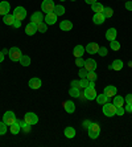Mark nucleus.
Instances as JSON below:
<instances>
[{"label": "nucleus", "mask_w": 132, "mask_h": 147, "mask_svg": "<svg viewBox=\"0 0 132 147\" xmlns=\"http://www.w3.org/2000/svg\"><path fill=\"white\" fill-rule=\"evenodd\" d=\"M83 96L86 97V99H88V101H92V99L96 98V90H95V88H90V86H87V88H85V94Z\"/></svg>", "instance_id": "obj_8"}, {"label": "nucleus", "mask_w": 132, "mask_h": 147, "mask_svg": "<svg viewBox=\"0 0 132 147\" xmlns=\"http://www.w3.org/2000/svg\"><path fill=\"white\" fill-rule=\"evenodd\" d=\"M125 8L128 11H132V1H127V3H125Z\"/></svg>", "instance_id": "obj_46"}, {"label": "nucleus", "mask_w": 132, "mask_h": 147, "mask_svg": "<svg viewBox=\"0 0 132 147\" xmlns=\"http://www.w3.org/2000/svg\"><path fill=\"white\" fill-rule=\"evenodd\" d=\"M86 52L90 53V55H98V51H99V45L96 42H88L87 47H86Z\"/></svg>", "instance_id": "obj_10"}, {"label": "nucleus", "mask_w": 132, "mask_h": 147, "mask_svg": "<svg viewBox=\"0 0 132 147\" xmlns=\"http://www.w3.org/2000/svg\"><path fill=\"white\" fill-rule=\"evenodd\" d=\"M24 122L28 123V125H31V126H33V125H36V123L38 122V117L34 113H27L24 115Z\"/></svg>", "instance_id": "obj_7"}, {"label": "nucleus", "mask_w": 132, "mask_h": 147, "mask_svg": "<svg viewBox=\"0 0 132 147\" xmlns=\"http://www.w3.org/2000/svg\"><path fill=\"white\" fill-rule=\"evenodd\" d=\"M20 64L23 66H29L31 65V57H29V56H21Z\"/></svg>", "instance_id": "obj_31"}, {"label": "nucleus", "mask_w": 132, "mask_h": 147, "mask_svg": "<svg viewBox=\"0 0 132 147\" xmlns=\"http://www.w3.org/2000/svg\"><path fill=\"white\" fill-rule=\"evenodd\" d=\"M87 70H86L85 68H81L79 69V73H78V74H79V77H81V78H86V77H87Z\"/></svg>", "instance_id": "obj_41"}, {"label": "nucleus", "mask_w": 132, "mask_h": 147, "mask_svg": "<svg viewBox=\"0 0 132 147\" xmlns=\"http://www.w3.org/2000/svg\"><path fill=\"white\" fill-rule=\"evenodd\" d=\"M91 123L92 122H90V121H83V127H85V129H88V126H90Z\"/></svg>", "instance_id": "obj_47"}, {"label": "nucleus", "mask_w": 132, "mask_h": 147, "mask_svg": "<svg viewBox=\"0 0 132 147\" xmlns=\"http://www.w3.org/2000/svg\"><path fill=\"white\" fill-rule=\"evenodd\" d=\"M86 1V4H90V5H91V4H94L95 1H98V0H85Z\"/></svg>", "instance_id": "obj_49"}, {"label": "nucleus", "mask_w": 132, "mask_h": 147, "mask_svg": "<svg viewBox=\"0 0 132 147\" xmlns=\"http://www.w3.org/2000/svg\"><path fill=\"white\" fill-rule=\"evenodd\" d=\"M13 27H15V28H20V27H21V21H19V20H15V23H13Z\"/></svg>", "instance_id": "obj_48"}, {"label": "nucleus", "mask_w": 132, "mask_h": 147, "mask_svg": "<svg viewBox=\"0 0 132 147\" xmlns=\"http://www.w3.org/2000/svg\"><path fill=\"white\" fill-rule=\"evenodd\" d=\"M48 31V24L45 21H41L37 24V32H41V33H45Z\"/></svg>", "instance_id": "obj_30"}, {"label": "nucleus", "mask_w": 132, "mask_h": 147, "mask_svg": "<svg viewBox=\"0 0 132 147\" xmlns=\"http://www.w3.org/2000/svg\"><path fill=\"white\" fill-rule=\"evenodd\" d=\"M4 61V55H3V52H0V62H3Z\"/></svg>", "instance_id": "obj_51"}, {"label": "nucleus", "mask_w": 132, "mask_h": 147, "mask_svg": "<svg viewBox=\"0 0 132 147\" xmlns=\"http://www.w3.org/2000/svg\"><path fill=\"white\" fill-rule=\"evenodd\" d=\"M85 61L86 60H83L82 57H77L75 58V65L79 66V68H83V66H85Z\"/></svg>", "instance_id": "obj_36"}, {"label": "nucleus", "mask_w": 132, "mask_h": 147, "mask_svg": "<svg viewBox=\"0 0 132 147\" xmlns=\"http://www.w3.org/2000/svg\"><path fill=\"white\" fill-rule=\"evenodd\" d=\"M124 113H125V110H124V107H123V106L116 107V115L122 117V115H124Z\"/></svg>", "instance_id": "obj_42"}, {"label": "nucleus", "mask_w": 132, "mask_h": 147, "mask_svg": "<svg viewBox=\"0 0 132 147\" xmlns=\"http://www.w3.org/2000/svg\"><path fill=\"white\" fill-rule=\"evenodd\" d=\"M88 86V80L87 78H81V81H79V88H87Z\"/></svg>", "instance_id": "obj_40"}, {"label": "nucleus", "mask_w": 132, "mask_h": 147, "mask_svg": "<svg viewBox=\"0 0 132 147\" xmlns=\"http://www.w3.org/2000/svg\"><path fill=\"white\" fill-rule=\"evenodd\" d=\"M28 85H29V88H31V89L36 90V89H40L41 85H42V82H41L40 78H36V77H34V78H31V80H29Z\"/></svg>", "instance_id": "obj_13"}, {"label": "nucleus", "mask_w": 132, "mask_h": 147, "mask_svg": "<svg viewBox=\"0 0 132 147\" xmlns=\"http://www.w3.org/2000/svg\"><path fill=\"white\" fill-rule=\"evenodd\" d=\"M123 61L122 60H114L112 61V64L109 66V69H112V70H116V72H119V70H122L123 69Z\"/></svg>", "instance_id": "obj_18"}, {"label": "nucleus", "mask_w": 132, "mask_h": 147, "mask_svg": "<svg viewBox=\"0 0 132 147\" xmlns=\"http://www.w3.org/2000/svg\"><path fill=\"white\" fill-rule=\"evenodd\" d=\"M114 105H115L116 107H119V106H124V98L123 97H120V96H114Z\"/></svg>", "instance_id": "obj_28"}, {"label": "nucleus", "mask_w": 132, "mask_h": 147, "mask_svg": "<svg viewBox=\"0 0 132 147\" xmlns=\"http://www.w3.org/2000/svg\"><path fill=\"white\" fill-rule=\"evenodd\" d=\"M116 36H118V32H116L115 28H110V29H107V32H106V38L109 41L116 40Z\"/></svg>", "instance_id": "obj_20"}, {"label": "nucleus", "mask_w": 132, "mask_h": 147, "mask_svg": "<svg viewBox=\"0 0 132 147\" xmlns=\"http://www.w3.org/2000/svg\"><path fill=\"white\" fill-rule=\"evenodd\" d=\"M96 66H98V64H96V61H95L94 58H87L85 61V66H83V68H85L87 72H91V70L96 69Z\"/></svg>", "instance_id": "obj_9"}, {"label": "nucleus", "mask_w": 132, "mask_h": 147, "mask_svg": "<svg viewBox=\"0 0 132 147\" xmlns=\"http://www.w3.org/2000/svg\"><path fill=\"white\" fill-rule=\"evenodd\" d=\"M57 15L54 13V12H50V13H46L45 15V23H46L48 25H53L56 24V21H57Z\"/></svg>", "instance_id": "obj_12"}, {"label": "nucleus", "mask_w": 132, "mask_h": 147, "mask_svg": "<svg viewBox=\"0 0 132 147\" xmlns=\"http://www.w3.org/2000/svg\"><path fill=\"white\" fill-rule=\"evenodd\" d=\"M96 102L99 103V105H102V106H103V105H105V103H107L109 102V97L106 96L105 93H102V94H98V96H96Z\"/></svg>", "instance_id": "obj_26"}, {"label": "nucleus", "mask_w": 132, "mask_h": 147, "mask_svg": "<svg viewBox=\"0 0 132 147\" xmlns=\"http://www.w3.org/2000/svg\"><path fill=\"white\" fill-rule=\"evenodd\" d=\"M70 1H75V0H70Z\"/></svg>", "instance_id": "obj_54"}, {"label": "nucleus", "mask_w": 132, "mask_h": 147, "mask_svg": "<svg viewBox=\"0 0 132 147\" xmlns=\"http://www.w3.org/2000/svg\"><path fill=\"white\" fill-rule=\"evenodd\" d=\"M13 16L16 20L19 21H23L25 17H27V9L24 7H16L13 11Z\"/></svg>", "instance_id": "obj_6"}, {"label": "nucleus", "mask_w": 132, "mask_h": 147, "mask_svg": "<svg viewBox=\"0 0 132 147\" xmlns=\"http://www.w3.org/2000/svg\"><path fill=\"white\" fill-rule=\"evenodd\" d=\"M87 133H88V137L91 139H96L99 137V134H101V126L98 123H91L87 129Z\"/></svg>", "instance_id": "obj_2"}, {"label": "nucleus", "mask_w": 132, "mask_h": 147, "mask_svg": "<svg viewBox=\"0 0 132 147\" xmlns=\"http://www.w3.org/2000/svg\"><path fill=\"white\" fill-rule=\"evenodd\" d=\"M86 78H87L88 81H95V80L98 78V74L95 73V70H91V72L87 73V77H86Z\"/></svg>", "instance_id": "obj_35"}, {"label": "nucleus", "mask_w": 132, "mask_h": 147, "mask_svg": "<svg viewBox=\"0 0 132 147\" xmlns=\"http://www.w3.org/2000/svg\"><path fill=\"white\" fill-rule=\"evenodd\" d=\"M7 125L4 122H0V135H4V134L7 133Z\"/></svg>", "instance_id": "obj_38"}, {"label": "nucleus", "mask_w": 132, "mask_h": 147, "mask_svg": "<svg viewBox=\"0 0 132 147\" xmlns=\"http://www.w3.org/2000/svg\"><path fill=\"white\" fill-rule=\"evenodd\" d=\"M64 109L66 110V113L73 114L75 111V103L73 101H65L64 102Z\"/></svg>", "instance_id": "obj_15"}, {"label": "nucleus", "mask_w": 132, "mask_h": 147, "mask_svg": "<svg viewBox=\"0 0 132 147\" xmlns=\"http://www.w3.org/2000/svg\"><path fill=\"white\" fill-rule=\"evenodd\" d=\"M8 51H9V49H3V55H5V53H8Z\"/></svg>", "instance_id": "obj_52"}, {"label": "nucleus", "mask_w": 132, "mask_h": 147, "mask_svg": "<svg viewBox=\"0 0 132 147\" xmlns=\"http://www.w3.org/2000/svg\"><path fill=\"white\" fill-rule=\"evenodd\" d=\"M91 9L94 11L95 13H103V9H105V5L99 1H95L94 4H91Z\"/></svg>", "instance_id": "obj_22"}, {"label": "nucleus", "mask_w": 132, "mask_h": 147, "mask_svg": "<svg viewBox=\"0 0 132 147\" xmlns=\"http://www.w3.org/2000/svg\"><path fill=\"white\" fill-rule=\"evenodd\" d=\"M11 11V4L8 1H1L0 3V16H5L9 13Z\"/></svg>", "instance_id": "obj_11"}, {"label": "nucleus", "mask_w": 132, "mask_h": 147, "mask_svg": "<svg viewBox=\"0 0 132 147\" xmlns=\"http://www.w3.org/2000/svg\"><path fill=\"white\" fill-rule=\"evenodd\" d=\"M98 55H99V56H102V57H105V56H107V48H106V47H99Z\"/></svg>", "instance_id": "obj_39"}, {"label": "nucleus", "mask_w": 132, "mask_h": 147, "mask_svg": "<svg viewBox=\"0 0 132 147\" xmlns=\"http://www.w3.org/2000/svg\"><path fill=\"white\" fill-rule=\"evenodd\" d=\"M36 32H37V24H34V23L27 24V27H25V33H27L28 36H33Z\"/></svg>", "instance_id": "obj_16"}, {"label": "nucleus", "mask_w": 132, "mask_h": 147, "mask_svg": "<svg viewBox=\"0 0 132 147\" xmlns=\"http://www.w3.org/2000/svg\"><path fill=\"white\" fill-rule=\"evenodd\" d=\"M103 15H105L106 19H110V17L114 15V9H112L111 7H105V9H103Z\"/></svg>", "instance_id": "obj_33"}, {"label": "nucleus", "mask_w": 132, "mask_h": 147, "mask_svg": "<svg viewBox=\"0 0 132 147\" xmlns=\"http://www.w3.org/2000/svg\"><path fill=\"white\" fill-rule=\"evenodd\" d=\"M15 16L13 15H11V13H8V15H5L4 16V19H3V21H4V24L5 25H13V23H15Z\"/></svg>", "instance_id": "obj_27"}, {"label": "nucleus", "mask_w": 132, "mask_h": 147, "mask_svg": "<svg viewBox=\"0 0 132 147\" xmlns=\"http://www.w3.org/2000/svg\"><path fill=\"white\" fill-rule=\"evenodd\" d=\"M106 94V96L109 97H114V96H116V93H118V89H116L115 86H112V85H109V86H106L105 88V92H103Z\"/></svg>", "instance_id": "obj_19"}, {"label": "nucleus", "mask_w": 132, "mask_h": 147, "mask_svg": "<svg viewBox=\"0 0 132 147\" xmlns=\"http://www.w3.org/2000/svg\"><path fill=\"white\" fill-rule=\"evenodd\" d=\"M16 115H15L13 111H5L3 115V122L7 125L8 127L11 126V125H13L15 122H16Z\"/></svg>", "instance_id": "obj_5"}, {"label": "nucleus", "mask_w": 132, "mask_h": 147, "mask_svg": "<svg viewBox=\"0 0 132 147\" xmlns=\"http://www.w3.org/2000/svg\"><path fill=\"white\" fill-rule=\"evenodd\" d=\"M92 21H94V24L101 25V24H103V23L106 21V17H105V15L103 13H95L94 16H92Z\"/></svg>", "instance_id": "obj_21"}, {"label": "nucleus", "mask_w": 132, "mask_h": 147, "mask_svg": "<svg viewBox=\"0 0 132 147\" xmlns=\"http://www.w3.org/2000/svg\"><path fill=\"white\" fill-rule=\"evenodd\" d=\"M64 134L68 139H71V138L75 137V129L74 127H66V129L64 130Z\"/></svg>", "instance_id": "obj_25"}, {"label": "nucleus", "mask_w": 132, "mask_h": 147, "mask_svg": "<svg viewBox=\"0 0 132 147\" xmlns=\"http://www.w3.org/2000/svg\"><path fill=\"white\" fill-rule=\"evenodd\" d=\"M60 29L61 31H71L73 29V23H71L70 20H62L61 23H60Z\"/></svg>", "instance_id": "obj_17"}, {"label": "nucleus", "mask_w": 132, "mask_h": 147, "mask_svg": "<svg viewBox=\"0 0 132 147\" xmlns=\"http://www.w3.org/2000/svg\"><path fill=\"white\" fill-rule=\"evenodd\" d=\"M41 21H44V13H42V12H34V13L31 16V23L38 24Z\"/></svg>", "instance_id": "obj_14"}, {"label": "nucleus", "mask_w": 132, "mask_h": 147, "mask_svg": "<svg viewBox=\"0 0 132 147\" xmlns=\"http://www.w3.org/2000/svg\"><path fill=\"white\" fill-rule=\"evenodd\" d=\"M8 56H9V60L13 62H17L20 61L21 56H23V53H21L20 48H17V47H12V48L8 51Z\"/></svg>", "instance_id": "obj_1"}, {"label": "nucleus", "mask_w": 132, "mask_h": 147, "mask_svg": "<svg viewBox=\"0 0 132 147\" xmlns=\"http://www.w3.org/2000/svg\"><path fill=\"white\" fill-rule=\"evenodd\" d=\"M61 1H66V0H61Z\"/></svg>", "instance_id": "obj_53"}, {"label": "nucleus", "mask_w": 132, "mask_h": 147, "mask_svg": "<svg viewBox=\"0 0 132 147\" xmlns=\"http://www.w3.org/2000/svg\"><path fill=\"white\" fill-rule=\"evenodd\" d=\"M88 86L90 88H95V81H88Z\"/></svg>", "instance_id": "obj_50"}, {"label": "nucleus", "mask_w": 132, "mask_h": 147, "mask_svg": "<svg viewBox=\"0 0 132 147\" xmlns=\"http://www.w3.org/2000/svg\"><path fill=\"white\" fill-rule=\"evenodd\" d=\"M57 16H62V15H65V12H66V9H65L64 5H61V4H58V5H56L54 7V11H53Z\"/></svg>", "instance_id": "obj_29"}, {"label": "nucleus", "mask_w": 132, "mask_h": 147, "mask_svg": "<svg viewBox=\"0 0 132 147\" xmlns=\"http://www.w3.org/2000/svg\"><path fill=\"white\" fill-rule=\"evenodd\" d=\"M85 52H86L85 47H82V45H77V47L74 48V51H73V53H74L75 58H77V57H82V56L85 55Z\"/></svg>", "instance_id": "obj_23"}, {"label": "nucleus", "mask_w": 132, "mask_h": 147, "mask_svg": "<svg viewBox=\"0 0 132 147\" xmlns=\"http://www.w3.org/2000/svg\"><path fill=\"white\" fill-rule=\"evenodd\" d=\"M69 94H70L73 98H78V97L81 96V93H79V88H70Z\"/></svg>", "instance_id": "obj_32"}, {"label": "nucleus", "mask_w": 132, "mask_h": 147, "mask_svg": "<svg viewBox=\"0 0 132 147\" xmlns=\"http://www.w3.org/2000/svg\"><path fill=\"white\" fill-rule=\"evenodd\" d=\"M124 102H125V103H129V105H132V94H131V93L125 96V98H124Z\"/></svg>", "instance_id": "obj_43"}, {"label": "nucleus", "mask_w": 132, "mask_h": 147, "mask_svg": "<svg viewBox=\"0 0 132 147\" xmlns=\"http://www.w3.org/2000/svg\"><path fill=\"white\" fill-rule=\"evenodd\" d=\"M19 123H20L21 129H24V130L27 131V133H29V130H31V125L25 123V122H24V119H23V121H19Z\"/></svg>", "instance_id": "obj_37"}, {"label": "nucleus", "mask_w": 132, "mask_h": 147, "mask_svg": "<svg viewBox=\"0 0 132 147\" xmlns=\"http://www.w3.org/2000/svg\"><path fill=\"white\" fill-rule=\"evenodd\" d=\"M54 7H56V4L53 0H44V1L41 3V11H42L45 15L53 12V11H54Z\"/></svg>", "instance_id": "obj_3"}, {"label": "nucleus", "mask_w": 132, "mask_h": 147, "mask_svg": "<svg viewBox=\"0 0 132 147\" xmlns=\"http://www.w3.org/2000/svg\"><path fill=\"white\" fill-rule=\"evenodd\" d=\"M20 130H21V126H20V123H19V121H16L13 125H11V126H9V131L13 134V135L19 134V133H20Z\"/></svg>", "instance_id": "obj_24"}, {"label": "nucleus", "mask_w": 132, "mask_h": 147, "mask_svg": "<svg viewBox=\"0 0 132 147\" xmlns=\"http://www.w3.org/2000/svg\"><path fill=\"white\" fill-rule=\"evenodd\" d=\"M71 88H79V81H71Z\"/></svg>", "instance_id": "obj_45"}, {"label": "nucleus", "mask_w": 132, "mask_h": 147, "mask_svg": "<svg viewBox=\"0 0 132 147\" xmlns=\"http://www.w3.org/2000/svg\"><path fill=\"white\" fill-rule=\"evenodd\" d=\"M110 48L112 49V51H119V49H120V42H119V41H116V40H114V41H111V42H110Z\"/></svg>", "instance_id": "obj_34"}, {"label": "nucleus", "mask_w": 132, "mask_h": 147, "mask_svg": "<svg viewBox=\"0 0 132 147\" xmlns=\"http://www.w3.org/2000/svg\"><path fill=\"white\" fill-rule=\"evenodd\" d=\"M124 110L127 111V113H131V111H132V105L127 103V105H125V107H124Z\"/></svg>", "instance_id": "obj_44"}, {"label": "nucleus", "mask_w": 132, "mask_h": 147, "mask_svg": "<svg viewBox=\"0 0 132 147\" xmlns=\"http://www.w3.org/2000/svg\"><path fill=\"white\" fill-rule=\"evenodd\" d=\"M103 114H105L106 117H114L116 115V106L114 105V103H105L103 105Z\"/></svg>", "instance_id": "obj_4"}, {"label": "nucleus", "mask_w": 132, "mask_h": 147, "mask_svg": "<svg viewBox=\"0 0 132 147\" xmlns=\"http://www.w3.org/2000/svg\"><path fill=\"white\" fill-rule=\"evenodd\" d=\"M131 113H132V111H131Z\"/></svg>", "instance_id": "obj_55"}]
</instances>
